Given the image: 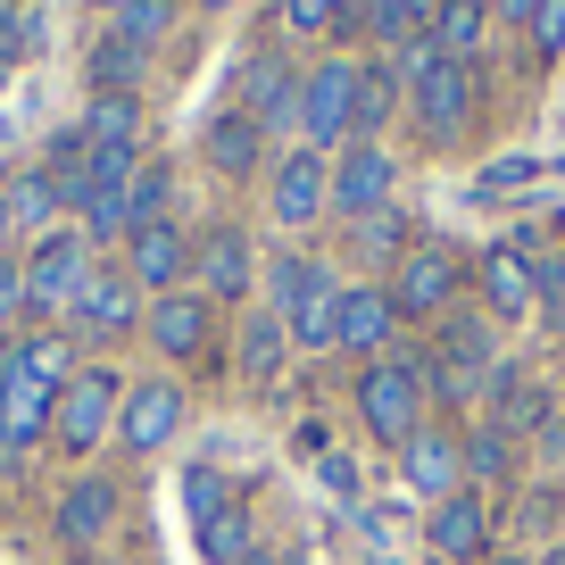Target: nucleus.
Masks as SVG:
<instances>
[{
	"mask_svg": "<svg viewBox=\"0 0 565 565\" xmlns=\"http://www.w3.org/2000/svg\"><path fill=\"white\" fill-rule=\"evenodd\" d=\"M391 84L407 92V108H416V134L433 141V150H458L466 134H475V108H482V67H458V58H441L433 42H391Z\"/></svg>",
	"mask_w": 565,
	"mask_h": 565,
	"instance_id": "nucleus-1",
	"label": "nucleus"
},
{
	"mask_svg": "<svg viewBox=\"0 0 565 565\" xmlns=\"http://www.w3.org/2000/svg\"><path fill=\"white\" fill-rule=\"evenodd\" d=\"M491 366H499V324L482 317V300H458L433 324V341H424V391H433V407H475Z\"/></svg>",
	"mask_w": 565,
	"mask_h": 565,
	"instance_id": "nucleus-2",
	"label": "nucleus"
},
{
	"mask_svg": "<svg viewBox=\"0 0 565 565\" xmlns=\"http://www.w3.org/2000/svg\"><path fill=\"white\" fill-rule=\"evenodd\" d=\"M350 407H358V424H366L374 441L399 458L407 441H416L424 424V407H433V391H424V341L416 350H391V358H374L366 374H358V391H350Z\"/></svg>",
	"mask_w": 565,
	"mask_h": 565,
	"instance_id": "nucleus-3",
	"label": "nucleus"
},
{
	"mask_svg": "<svg viewBox=\"0 0 565 565\" xmlns=\"http://www.w3.org/2000/svg\"><path fill=\"white\" fill-rule=\"evenodd\" d=\"M266 291H275V317H282V333H291V350H333V333H341V291H350V282H341L324 258H282V266H266Z\"/></svg>",
	"mask_w": 565,
	"mask_h": 565,
	"instance_id": "nucleus-4",
	"label": "nucleus"
},
{
	"mask_svg": "<svg viewBox=\"0 0 565 565\" xmlns=\"http://www.w3.org/2000/svg\"><path fill=\"white\" fill-rule=\"evenodd\" d=\"M117 407H125L117 366L84 358V374H75V383L58 391V407H51V449L58 458H92L100 441H117Z\"/></svg>",
	"mask_w": 565,
	"mask_h": 565,
	"instance_id": "nucleus-5",
	"label": "nucleus"
},
{
	"mask_svg": "<svg viewBox=\"0 0 565 565\" xmlns=\"http://www.w3.org/2000/svg\"><path fill=\"white\" fill-rule=\"evenodd\" d=\"M383 291H391V308H399V324H407V317H433V324H441L449 308L466 300V258H458L449 242H416V249L383 275Z\"/></svg>",
	"mask_w": 565,
	"mask_h": 565,
	"instance_id": "nucleus-6",
	"label": "nucleus"
},
{
	"mask_svg": "<svg viewBox=\"0 0 565 565\" xmlns=\"http://www.w3.org/2000/svg\"><path fill=\"white\" fill-rule=\"evenodd\" d=\"M51 407H58V391L34 383V374L18 366V350L0 341V475H18V466L51 441Z\"/></svg>",
	"mask_w": 565,
	"mask_h": 565,
	"instance_id": "nucleus-7",
	"label": "nucleus"
},
{
	"mask_svg": "<svg viewBox=\"0 0 565 565\" xmlns=\"http://www.w3.org/2000/svg\"><path fill=\"white\" fill-rule=\"evenodd\" d=\"M92 266H100V258H92L84 225H51V233H42L34 249H25V300H34L42 317H67Z\"/></svg>",
	"mask_w": 565,
	"mask_h": 565,
	"instance_id": "nucleus-8",
	"label": "nucleus"
},
{
	"mask_svg": "<svg viewBox=\"0 0 565 565\" xmlns=\"http://www.w3.org/2000/svg\"><path fill=\"white\" fill-rule=\"evenodd\" d=\"M141 291H134V275H125V266H92L84 275V291H75V308H67V333H75V350H84V341H134L141 333Z\"/></svg>",
	"mask_w": 565,
	"mask_h": 565,
	"instance_id": "nucleus-9",
	"label": "nucleus"
},
{
	"mask_svg": "<svg viewBox=\"0 0 565 565\" xmlns=\"http://www.w3.org/2000/svg\"><path fill=\"white\" fill-rule=\"evenodd\" d=\"M350 117H358V58H324V67L300 75V134L317 159H333L350 141Z\"/></svg>",
	"mask_w": 565,
	"mask_h": 565,
	"instance_id": "nucleus-10",
	"label": "nucleus"
},
{
	"mask_svg": "<svg viewBox=\"0 0 565 565\" xmlns=\"http://www.w3.org/2000/svg\"><path fill=\"white\" fill-rule=\"evenodd\" d=\"M183 383L175 374H141V383H125V407H117V449L125 458H150V449H167L183 433Z\"/></svg>",
	"mask_w": 565,
	"mask_h": 565,
	"instance_id": "nucleus-11",
	"label": "nucleus"
},
{
	"mask_svg": "<svg viewBox=\"0 0 565 565\" xmlns=\"http://www.w3.org/2000/svg\"><path fill=\"white\" fill-rule=\"evenodd\" d=\"M266 209H275V225H317L324 209H333V159H317V150H282L275 167H266Z\"/></svg>",
	"mask_w": 565,
	"mask_h": 565,
	"instance_id": "nucleus-12",
	"label": "nucleus"
},
{
	"mask_svg": "<svg viewBox=\"0 0 565 565\" xmlns=\"http://www.w3.org/2000/svg\"><path fill=\"white\" fill-rule=\"evenodd\" d=\"M141 333H150V350L159 358H209L216 350V300L209 291H167V300L141 308Z\"/></svg>",
	"mask_w": 565,
	"mask_h": 565,
	"instance_id": "nucleus-13",
	"label": "nucleus"
},
{
	"mask_svg": "<svg viewBox=\"0 0 565 565\" xmlns=\"http://www.w3.org/2000/svg\"><path fill=\"white\" fill-rule=\"evenodd\" d=\"M300 75L308 67H291L282 51H249L242 58V117L258 125V134H282V125H300Z\"/></svg>",
	"mask_w": 565,
	"mask_h": 565,
	"instance_id": "nucleus-14",
	"label": "nucleus"
},
{
	"mask_svg": "<svg viewBox=\"0 0 565 565\" xmlns=\"http://www.w3.org/2000/svg\"><path fill=\"white\" fill-rule=\"evenodd\" d=\"M391 192H399V159H391L383 141H350L333 159V216H383L391 209Z\"/></svg>",
	"mask_w": 565,
	"mask_h": 565,
	"instance_id": "nucleus-15",
	"label": "nucleus"
},
{
	"mask_svg": "<svg viewBox=\"0 0 565 565\" xmlns=\"http://www.w3.org/2000/svg\"><path fill=\"white\" fill-rule=\"evenodd\" d=\"M125 275H134L141 300H167V291H183V275H192V242H183L175 216H167V225L125 233Z\"/></svg>",
	"mask_w": 565,
	"mask_h": 565,
	"instance_id": "nucleus-16",
	"label": "nucleus"
},
{
	"mask_svg": "<svg viewBox=\"0 0 565 565\" xmlns=\"http://www.w3.org/2000/svg\"><path fill=\"white\" fill-rule=\"evenodd\" d=\"M499 532V515H491V499L482 491H449L441 508L424 515V548L441 565H482V541Z\"/></svg>",
	"mask_w": 565,
	"mask_h": 565,
	"instance_id": "nucleus-17",
	"label": "nucleus"
},
{
	"mask_svg": "<svg viewBox=\"0 0 565 565\" xmlns=\"http://www.w3.org/2000/svg\"><path fill=\"white\" fill-rule=\"evenodd\" d=\"M192 275H200V291H209L216 308H233L249 282H258V249H249V233L242 225L200 233V242H192Z\"/></svg>",
	"mask_w": 565,
	"mask_h": 565,
	"instance_id": "nucleus-18",
	"label": "nucleus"
},
{
	"mask_svg": "<svg viewBox=\"0 0 565 565\" xmlns=\"http://www.w3.org/2000/svg\"><path fill=\"white\" fill-rule=\"evenodd\" d=\"M51 532L84 557V548H100L108 532H117V482L108 475H75L67 491H58V508H51Z\"/></svg>",
	"mask_w": 565,
	"mask_h": 565,
	"instance_id": "nucleus-19",
	"label": "nucleus"
},
{
	"mask_svg": "<svg viewBox=\"0 0 565 565\" xmlns=\"http://www.w3.org/2000/svg\"><path fill=\"white\" fill-rule=\"evenodd\" d=\"M541 308V266H532L524 242H499L482 249V317L508 324V317H532Z\"/></svg>",
	"mask_w": 565,
	"mask_h": 565,
	"instance_id": "nucleus-20",
	"label": "nucleus"
},
{
	"mask_svg": "<svg viewBox=\"0 0 565 565\" xmlns=\"http://www.w3.org/2000/svg\"><path fill=\"white\" fill-rule=\"evenodd\" d=\"M399 475H407V491H416V499L441 508L449 491H466V441L449 433V424H424L416 441L399 449Z\"/></svg>",
	"mask_w": 565,
	"mask_h": 565,
	"instance_id": "nucleus-21",
	"label": "nucleus"
},
{
	"mask_svg": "<svg viewBox=\"0 0 565 565\" xmlns=\"http://www.w3.org/2000/svg\"><path fill=\"white\" fill-rule=\"evenodd\" d=\"M391 341H399V308H391V291H383V282H350V291H341L333 350H358L374 366V358H391Z\"/></svg>",
	"mask_w": 565,
	"mask_h": 565,
	"instance_id": "nucleus-22",
	"label": "nucleus"
},
{
	"mask_svg": "<svg viewBox=\"0 0 565 565\" xmlns=\"http://www.w3.org/2000/svg\"><path fill=\"white\" fill-rule=\"evenodd\" d=\"M424 42L441 58H458V67H482V58H491V9H482V0H441L433 25H424Z\"/></svg>",
	"mask_w": 565,
	"mask_h": 565,
	"instance_id": "nucleus-23",
	"label": "nucleus"
},
{
	"mask_svg": "<svg viewBox=\"0 0 565 565\" xmlns=\"http://www.w3.org/2000/svg\"><path fill=\"white\" fill-rule=\"evenodd\" d=\"M258 141H266V134L242 117V108H216V117L200 125V159H209L216 175H258V159H266Z\"/></svg>",
	"mask_w": 565,
	"mask_h": 565,
	"instance_id": "nucleus-24",
	"label": "nucleus"
},
{
	"mask_svg": "<svg viewBox=\"0 0 565 565\" xmlns=\"http://www.w3.org/2000/svg\"><path fill=\"white\" fill-rule=\"evenodd\" d=\"M482 407H491L499 433H524V424H548V391L532 383L524 366H491V383H482Z\"/></svg>",
	"mask_w": 565,
	"mask_h": 565,
	"instance_id": "nucleus-25",
	"label": "nucleus"
},
{
	"mask_svg": "<svg viewBox=\"0 0 565 565\" xmlns=\"http://www.w3.org/2000/svg\"><path fill=\"white\" fill-rule=\"evenodd\" d=\"M9 350H18V366L34 374V383H51V391H67L75 374H84V350H75V333H67V324H42V333H18Z\"/></svg>",
	"mask_w": 565,
	"mask_h": 565,
	"instance_id": "nucleus-26",
	"label": "nucleus"
},
{
	"mask_svg": "<svg viewBox=\"0 0 565 565\" xmlns=\"http://www.w3.org/2000/svg\"><path fill=\"white\" fill-rule=\"evenodd\" d=\"M75 125H84L92 150H134L141 141V92H92Z\"/></svg>",
	"mask_w": 565,
	"mask_h": 565,
	"instance_id": "nucleus-27",
	"label": "nucleus"
},
{
	"mask_svg": "<svg viewBox=\"0 0 565 565\" xmlns=\"http://www.w3.org/2000/svg\"><path fill=\"white\" fill-rule=\"evenodd\" d=\"M84 75H92V92H141V84H150V51L108 25V34L84 51Z\"/></svg>",
	"mask_w": 565,
	"mask_h": 565,
	"instance_id": "nucleus-28",
	"label": "nucleus"
},
{
	"mask_svg": "<svg viewBox=\"0 0 565 565\" xmlns=\"http://www.w3.org/2000/svg\"><path fill=\"white\" fill-rule=\"evenodd\" d=\"M0 192H9V209H18V233H34V242L58 225V209H67V200H58V175H51V167H25V175H9Z\"/></svg>",
	"mask_w": 565,
	"mask_h": 565,
	"instance_id": "nucleus-29",
	"label": "nucleus"
},
{
	"mask_svg": "<svg viewBox=\"0 0 565 565\" xmlns=\"http://www.w3.org/2000/svg\"><path fill=\"white\" fill-rule=\"evenodd\" d=\"M200 557H209V565H258V524H249L242 499H233L225 515H209V524H200Z\"/></svg>",
	"mask_w": 565,
	"mask_h": 565,
	"instance_id": "nucleus-30",
	"label": "nucleus"
},
{
	"mask_svg": "<svg viewBox=\"0 0 565 565\" xmlns=\"http://www.w3.org/2000/svg\"><path fill=\"white\" fill-rule=\"evenodd\" d=\"M433 9H441V0H358V34H374V42H416L424 25H433Z\"/></svg>",
	"mask_w": 565,
	"mask_h": 565,
	"instance_id": "nucleus-31",
	"label": "nucleus"
},
{
	"mask_svg": "<svg viewBox=\"0 0 565 565\" xmlns=\"http://www.w3.org/2000/svg\"><path fill=\"white\" fill-rule=\"evenodd\" d=\"M391 108H399V84H391L383 58H358V117H350V141H374L391 125Z\"/></svg>",
	"mask_w": 565,
	"mask_h": 565,
	"instance_id": "nucleus-32",
	"label": "nucleus"
},
{
	"mask_svg": "<svg viewBox=\"0 0 565 565\" xmlns=\"http://www.w3.org/2000/svg\"><path fill=\"white\" fill-rule=\"evenodd\" d=\"M282 358H291V333H282V317H275V308H266V317H249V324H242V374H249V383H275Z\"/></svg>",
	"mask_w": 565,
	"mask_h": 565,
	"instance_id": "nucleus-33",
	"label": "nucleus"
},
{
	"mask_svg": "<svg viewBox=\"0 0 565 565\" xmlns=\"http://www.w3.org/2000/svg\"><path fill=\"white\" fill-rule=\"evenodd\" d=\"M350 242H358V258H366V266H383V275L407 258V249H416V242H407V216H399V209L358 216V225H350Z\"/></svg>",
	"mask_w": 565,
	"mask_h": 565,
	"instance_id": "nucleus-34",
	"label": "nucleus"
},
{
	"mask_svg": "<svg viewBox=\"0 0 565 565\" xmlns=\"http://www.w3.org/2000/svg\"><path fill=\"white\" fill-rule=\"evenodd\" d=\"M167 209H175V175H167L159 159H141L134 192H125V233H141V225H167Z\"/></svg>",
	"mask_w": 565,
	"mask_h": 565,
	"instance_id": "nucleus-35",
	"label": "nucleus"
},
{
	"mask_svg": "<svg viewBox=\"0 0 565 565\" xmlns=\"http://www.w3.org/2000/svg\"><path fill=\"white\" fill-rule=\"evenodd\" d=\"M282 25L291 34H358V0H282Z\"/></svg>",
	"mask_w": 565,
	"mask_h": 565,
	"instance_id": "nucleus-36",
	"label": "nucleus"
},
{
	"mask_svg": "<svg viewBox=\"0 0 565 565\" xmlns=\"http://www.w3.org/2000/svg\"><path fill=\"white\" fill-rule=\"evenodd\" d=\"M183 508H192V524H209V515L233 508V475H216V458L183 466Z\"/></svg>",
	"mask_w": 565,
	"mask_h": 565,
	"instance_id": "nucleus-37",
	"label": "nucleus"
},
{
	"mask_svg": "<svg viewBox=\"0 0 565 565\" xmlns=\"http://www.w3.org/2000/svg\"><path fill=\"white\" fill-rule=\"evenodd\" d=\"M466 475H482V482H508V475H515V433H499V424L466 433Z\"/></svg>",
	"mask_w": 565,
	"mask_h": 565,
	"instance_id": "nucleus-38",
	"label": "nucleus"
},
{
	"mask_svg": "<svg viewBox=\"0 0 565 565\" xmlns=\"http://www.w3.org/2000/svg\"><path fill=\"white\" fill-rule=\"evenodd\" d=\"M175 9H183V0H134V9L117 18V34L141 42V51H159V42L175 34Z\"/></svg>",
	"mask_w": 565,
	"mask_h": 565,
	"instance_id": "nucleus-39",
	"label": "nucleus"
},
{
	"mask_svg": "<svg viewBox=\"0 0 565 565\" xmlns=\"http://www.w3.org/2000/svg\"><path fill=\"white\" fill-rule=\"evenodd\" d=\"M524 34H532V51H541V58H557V51H565V0H541Z\"/></svg>",
	"mask_w": 565,
	"mask_h": 565,
	"instance_id": "nucleus-40",
	"label": "nucleus"
},
{
	"mask_svg": "<svg viewBox=\"0 0 565 565\" xmlns=\"http://www.w3.org/2000/svg\"><path fill=\"white\" fill-rule=\"evenodd\" d=\"M515 183H532V159H499V167H482L475 200H491V192H515Z\"/></svg>",
	"mask_w": 565,
	"mask_h": 565,
	"instance_id": "nucleus-41",
	"label": "nucleus"
},
{
	"mask_svg": "<svg viewBox=\"0 0 565 565\" xmlns=\"http://www.w3.org/2000/svg\"><path fill=\"white\" fill-rule=\"evenodd\" d=\"M25 308L34 300H25V258H18V266H0V324H18Z\"/></svg>",
	"mask_w": 565,
	"mask_h": 565,
	"instance_id": "nucleus-42",
	"label": "nucleus"
},
{
	"mask_svg": "<svg viewBox=\"0 0 565 565\" xmlns=\"http://www.w3.org/2000/svg\"><path fill=\"white\" fill-rule=\"evenodd\" d=\"M317 475H324V491H341V499H358V466H350V458H324V466H317Z\"/></svg>",
	"mask_w": 565,
	"mask_h": 565,
	"instance_id": "nucleus-43",
	"label": "nucleus"
},
{
	"mask_svg": "<svg viewBox=\"0 0 565 565\" xmlns=\"http://www.w3.org/2000/svg\"><path fill=\"white\" fill-rule=\"evenodd\" d=\"M541 300L565 317V258H541Z\"/></svg>",
	"mask_w": 565,
	"mask_h": 565,
	"instance_id": "nucleus-44",
	"label": "nucleus"
},
{
	"mask_svg": "<svg viewBox=\"0 0 565 565\" xmlns=\"http://www.w3.org/2000/svg\"><path fill=\"white\" fill-rule=\"evenodd\" d=\"M0 266H18V209H9V192H0Z\"/></svg>",
	"mask_w": 565,
	"mask_h": 565,
	"instance_id": "nucleus-45",
	"label": "nucleus"
},
{
	"mask_svg": "<svg viewBox=\"0 0 565 565\" xmlns=\"http://www.w3.org/2000/svg\"><path fill=\"white\" fill-rule=\"evenodd\" d=\"M532 9H541V0H491V25L508 18V25H532Z\"/></svg>",
	"mask_w": 565,
	"mask_h": 565,
	"instance_id": "nucleus-46",
	"label": "nucleus"
},
{
	"mask_svg": "<svg viewBox=\"0 0 565 565\" xmlns=\"http://www.w3.org/2000/svg\"><path fill=\"white\" fill-rule=\"evenodd\" d=\"M84 9H100V18H108V25H117V18H125V9H134V0H84Z\"/></svg>",
	"mask_w": 565,
	"mask_h": 565,
	"instance_id": "nucleus-47",
	"label": "nucleus"
},
{
	"mask_svg": "<svg viewBox=\"0 0 565 565\" xmlns=\"http://www.w3.org/2000/svg\"><path fill=\"white\" fill-rule=\"evenodd\" d=\"M192 9H242V0H192Z\"/></svg>",
	"mask_w": 565,
	"mask_h": 565,
	"instance_id": "nucleus-48",
	"label": "nucleus"
},
{
	"mask_svg": "<svg viewBox=\"0 0 565 565\" xmlns=\"http://www.w3.org/2000/svg\"><path fill=\"white\" fill-rule=\"evenodd\" d=\"M541 565H565V541H557V548H548V557H541Z\"/></svg>",
	"mask_w": 565,
	"mask_h": 565,
	"instance_id": "nucleus-49",
	"label": "nucleus"
},
{
	"mask_svg": "<svg viewBox=\"0 0 565 565\" xmlns=\"http://www.w3.org/2000/svg\"><path fill=\"white\" fill-rule=\"evenodd\" d=\"M491 565H524V557H491Z\"/></svg>",
	"mask_w": 565,
	"mask_h": 565,
	"instance_id": "nucleus-50",
	"label": "nucleus"
},
{
	"mask_svg": "<svg viewBox=\"0 0 565 565\" xmlns=\"http://www.w3.org/2000/svg\"><path fill=\"white\" fill-rule=\"evenodd\" d=\"M0 141H9V117H0Z\"/></svg>",
	"mask_w": 565,
	"mask_h": 565,
	"instance_id": "nucleus-51",
	"label": "nucleus"
},
{
	"mask_svg": "<svg viewBox=\"0 0 565 565\" xmlns=\"http://www.w3.org/2000/svg\"><path fill=\"white\" fill-rule=\"evenodd\" d=\"M482 9H491V0H482Z\"/></svg>",
	"mask_w": 565,
	"mask_h": 565,
	"instance_id": "nucleus-52",
	"label": "nucleus"
},
{
	"mask_svg": "<svg viewBox=\"0 0 565 565\" xmlns=\"http://www.w3.org/2000/svg\"><path fill=\"white\" fill-rule=\"evenodd\" d=\"M291 565H300V557H291Z\"/></svg>",
	"mask_w": 565,
	"mask_h": 565,
	"instance_id": "nucleus-53",
	"label": "nucleus"
}]
</instances>
